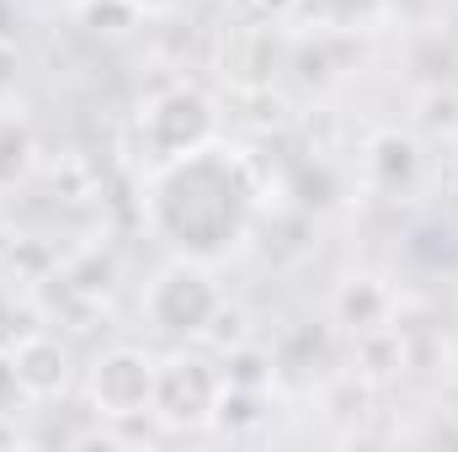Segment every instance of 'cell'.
<instances>
[{
  "mask_svg": "<svg viewBox=\"0 0 458 452\" xmlns=\"http://www.w3.org/2000/svg\"><path fill=\"white\" fill-rule=\"evenodd\" d=\"M256 219V181L245 160L225 144H203L192 155L160 160L149 181V224L160 239L176 245V255L219 261L229 255Z\"/></svg>",
  "mask_w": 458,
  "mask_h": 452,
  "instance_id": "cell-1",
  "label": "cell"
},
{
  "mask_svg": "<svg viewBox=\"0 0 458 452\" xmlns=\"http://www.w3.org/2000/svg\"><path fill=\"white\" fill-rule=\"evenodd\" d=\"M214 128H219L214 102L198 86H176V91H165V96L149 102V113H144V144L155 149V160H176V155H192V149L214 144Z\"/></svg>",
  "mask_w": 458,
  "mask_h": 452,
  "instance_id": "cell-4",
  "label": "cell"
},
{
  "mask_svg": "<svg viewBox=\"0 0 458 452\" xmlns=\"http://www.w3.org/2000/svg\"><path fill=\"white\" fill-rule=\"evenodd\" d=\"M368 171H373V181L378 187H411L416 181V171H421V149H416V138H405V133H378L373 144H368Z\"/></svg>",
  "mask_w": 458,
  "mask_h": 452,
  "instance_id": "cell-7",
  "label": "cell"
},
{
  "mask_svg": "<svg viewBox=\"0 0 458 452\" xmlns=\"http://www.w3.org/2000/svg\"><path fill=\"white\" fill-rule=\"evenodd\" d=\"M32 165V133L21 122H0V181L11 187L16 176H27Z\"/></svg>",
  "mask_w": 458,
  "mask_h": 452,
  "instance_id": "cell-9",
  "label": "cell"
},
{
  "mask_svg": "<svg viewBox=\"0 0 458 452\" xmlns=\"http://www.w3.org/2000/svg\"><path fill=\"white\" fill-rule=\"evenodd\" d=\"M16 372L32 399H54L70 383V346H59L54 336H27L16 346Z\"/></svg>",
  "mask_w": 458,
  "mask_h": 452,
  "instance_id": "cell-6",
  "label": "cell"
},
{
  "mask_svg": "<svg viewBox=\"0 0 458 452\" xmlns=\"http://www.w3.org/2000/svg\"><path fill=\"white\" fill-rule=\"evenodd\" d=\"M225 394V378L208 362H160V389H155V415L171 426H208L214 405Z\"/></svg>",
  "mask_w": 458,
  "mask_h": 452,
  "instance_id": "cell-5",
  "label": "cell"
},
{
  "mask_svg": "<svg viewBox=\"0 0 458 452\" xmlns=\"http://www.w3.org/2000/svg\"><path fill=\"white\" fill-rule=\"evenodd\" d=\"M155 389H160V362L144 346H113L91 362L86 394L102 421H144L155 415Z\"/></svg>",
  "mask_w": 458,
  "mask_h": 452,
  "instance_id": "cell-3",
  "label": "cell"
},
{
  "mask_svg": "<svg viewBox=\"0 0 458 452\" xmlns=\"http://www.w3.org/2000/svg\"><path fill=\"white\" fill-rule=\"evenodd\" d=\"M133 11H165V5H176V0H128Z\"/></svg>",
  "mask_w": 458,
  "mask_h": 452,
  "instance_id": "cell-14",
  "label": "cell"
},
{
  "mask_svg": "<svg viewBox=\"0 0 458 452\" xmlns=\"http://www.w3.org/2000/svg\"><path fill=\"white\" fill-rule=\"evenodd\" d=\"M5 245H11V234H5V224H0V255H5Z\"/></svg>",
  "mask_w": 458,
  "mask_h": 452,
  "instance_id": "cell-15",
  "label": "cell"
},
{
  "mask_svg": "<svg viewBox=\"0 0 458 452\" xmlns=\"http://www.w3.org/2000/svg\"><path fill=\"white\" fill-rule=\"evenodd\" d=\"M16 80H21V59H16V48H11V43H0V102L16 91Z\"/></svg>",
  "mask_w": 458,
  "mask_h": 452,
  "instance_id": "cell-11",
  "label": "cell"
},
{
  "mask_svg": "<svg viewBox=\"0 0 458 452\" xmlns=\"http://www.w3.org/2000/svg\"><path fill=\"white\" fill-rule=\"evenodd\" d=\"M27 399H32V394H27V383H21V372H16V351H0V421L16 415Z\"/></svg>",
  "mask_w": 458,
  "mask_h": 452,
  "instance_id": "cell-10",
  "label": "cell"
},
{
  "mask_svg": "<svg viewBox=\"0 0 458 452\" xmlns=\"http://www.w3.org/2000/svg\"><path fill=\"white\" fill-rule=\"evenodd\" d=\"M256 5H261V11H272V16H283V11H293L299 0H256Z\"/></svg>",
  "mask_w": 458,
  "mask_h": 452,
  "instance_id": "cell-13",
  "label": "cell"
},
{
  "mask_svg": "<svg viewBox=\"0 0 458 452\" xmlns=\"http://www.w3.org/2000/svg\"><path fill=\"white\" fill-rule=\"evenodd\" d=\"M219 309H225V293H219L208 261H192V255H176L144 288V320L171 340L208 336L214 320H219Z\"/></svg>",
  "mask_w": 458,
  "mask_h": 452,
  "instance_id": "cell-2",
  "label": "cell"
},
{
  "mask_svg": "<svg viewBox=\"0 0 458 452\" xmlns=\"http://www.w3.org/2000/svg\"><path fill=\"white\" fill-rule=\"evenodd\" d=\"M389 288L378 282V277H352L342 293H336V314H342V325L352 331H378L384 320H389Z\"/></svg>",
  "mask_w": 458,
  "mask_h": 452,
  "instance_id": "cell-8",
  "label": "cell"
},
{
  "mask_svg": "<svg viewBox=\"0 0 458 452\" xmlns=\"http://www.w3.org/2000/svg\"><path fill=\"white\" fill-rule=\"evenodd\" d=\"M326 5H331L336 16H362V11H373L378 0H326Z\"/></svg>",
  "mask_w": 458,
  "mask_h": 452,
  "instance_id": "cell-12",
  "label": "cell"
}]
</instances>
